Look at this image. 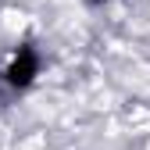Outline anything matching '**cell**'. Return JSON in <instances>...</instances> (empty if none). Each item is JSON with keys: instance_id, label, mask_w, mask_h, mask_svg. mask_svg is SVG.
<instances>
[{"instance_id": "obj_1", "label": "cell", "mask_w": 150, "mask_h": 150, "mask_svg": "<svg viewBox=\"0 0 150 150\" xmlns=\"http://www.w3.org/2000/svg\"><path fill=\"white\" fill-rule=\"evenodd\" d=\"M36 75H40V54H36L32 43H22V47L14 50L11 64L4 68V79H7V86H14V89H25V86H32Z\"/></svg>"}, {"instance_id": "obj_2", "label": "cell", "mask_w": 150, "mask_h": 150, "mask_svg": "<svg viewBox=\"0 0 150 150\" xmlns=\"http://www.w3.org/2000/svg\"><path fill=\"white\" fill-rule=\"evenodd\" d=\"M89 4H100V0H89Z\"/></svg>"}]
</instances>
